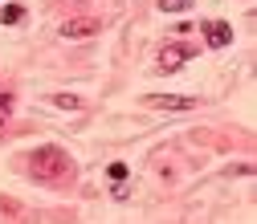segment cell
I'll return each instance as SVG.
<instances>
[{
  "label": "cell",
  "instance_id": "cell-1",
  "mask_svg": "<svg viewBox=\"0 0 257 224\" xmlns=\"http://www.w3.org/2000/svg\"><path fill=\"white\" fill-rule=\"evenodd\" d=\"M204 41H208L212 49L233 45V25H224V21H212V25H204Z\"/></svg>",
  "mask_w": 257,
  "mask_h": 224
},
{
  "label": "cell",
  "instance_id": "cell-6",
  "mask_svg": "<svg viewBox=\"0 0 257 224\" xmlns=\"http://www.w3.org/2000/svg\"><path fill=\"white\" fill-rule=\"evenodd\" d=\"M21 17H25V9H21V5H9V9H0V21H5V25H17Z\"/></svg>",
  "mask_w": 257,
  "mask_h": 224
},
{
  "label": "cell",
  "instance_id": "cell-5",
  "mask_svg": "<svg viewBox=\"0 0 257 224\" xmlns=\"http://www.w3.org/2000/svg\"><path fill=\"white\" fill-rule=\"evenodd\" d=\"M33 163H45V171L53 175V171H57V163H66V155L49 147V151H37V155H33Z\"/></svg>",
  "mask_w": 257,
  "mask_h": 224
},
{
  "label": "cell",
  "instance_id": "cell-8",
  "mask_svg": "<svg viewBox=\"0 0 257 224\" xmlns=\"http://www.w3.org/2000/svg\"><path fill=\"white\" fill-rule=\"evenodd\" d=\"M53 102H57V106H66V110H78V106H82L74 94H53Z\"/></svg>",
  "mask_w": 257,
  "mask_h": 224
},
{
  "label": "cell",
  "instance_id": "cell-9",
  "mask_svg": "<svg viewBox=\"0 0 257 224\" xmlns=\"http://www.w3.org/2000/svg\"><path fill=\"white\" fill-rule=\"evenodd\" d=\"M9 114H13V98H9V94H5V90H0V122H5Z\"/></svg>",
  "mask_w": 257,
  "mask_h": 224
},
{
  "label": "cell",
  "instance_id": "cell-3",
  "mask_svg": "<svg viewBox=\"0 0 257 224\" xmlns=\"http://www.w3.org/2000/svg\"><path fill=\"white\" fill-rule=\"evenodd\" d=\"M90 33H98V21H90V17L61 25V37H66V41H82V37H90Z\"/></svg>",
  "mask_w": 257,
  "mask_h": 224
},
{
  "label": "cell",
  "instance_id": "cell-4",
  "mask_svg": "<svg viewBox=\"0 0 257 224\" xmlns=\"http://www.w3.org/2000/svg\"><path fill=\"white\" fill-rule=\"evenodd\" d=\"M155 110H192L196 106V98H180V94H172V98H164V94H151L147 98Z\"/></svg>",
  "mask_w": 257,
  "mask_h": 224
},
{
  "label": "cell",
  "instance_id": "cell-7",
  "mask_svg": "<svg viewBox=\"0 0 257 224\" xmlns=\"http://www.w3.org/2000/svg\"><path fill=\"white\" fill-rule=\"evenodd\" d=\"M192 5V0H159V9H164V13H184Z\"/></svg>",
  "mask_w": 257,
  "mask_h": 224
},
{
  "label": "cell",
  "instance_id": "cell-2",
  "mask_svg": "<svg viewBox=\"0 0 257 224\" xmlns=\"http://www.w3.org/2000/svg\"><path fill=\"white\" fill-rule=\"evenodd\" d=\"M188 57H192V49H188V45H168L164 53H159V70L172 74V70H180V66H184Z\"/></svg>",
  "mask_w": 257,
  "mask_h": 224
}]
</instances>
